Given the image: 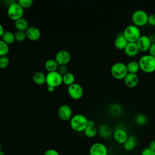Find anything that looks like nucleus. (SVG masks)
Instances as JSON below:
<instances>
[{
    "label": "nucleus",
    "mask_w": 155,
    "mask_h": 155,
    "mask_svg": "<svg viewBox=\"0 0 155 155\" xmlns=\"http://www.w3.org/2000/svg\"><path fill=\"white\" fill-rule=\"evenodd\" d=\"M140 70L146 73L155 71V57L148 54L142 56L138 61Z\"/></svg>",
    "instance_id": "f257e3e1"
},
{
    "label": "nucleus",
    "mask_w": 155,
    "mask_h": 155,
    "mask_svg": "<svg viewBox=\"0 0 155 155\" xmlns=\"http://www.w3.org/2000/svg\"><path fill=\"white\" fill-rule=\"evenodd\" d=\"M70 120L71 128L76 132L84 131L88 125V119L81 114H77L73 116Z\"/></svg>",
    "instance_id": "f03ea898"
},
{
    "label": "nucleus",
    "mask_w": 155,
    "mask_h": 155,
    "mask_svg": "<svg viewBox=\"0 0 155 155\" xmlns=\"http://www.w3.org/2000/svg\"><path fill=\"white\" fill-rule=\"evenodd\" d=\"M128 73L127 65L124 62H115L111 67V74L116 79L124 80Z\"/></svg>",
    "instance_id": "7ed1b4c3"
},
{
    "label": "nucleus",
    "mask_w": 155,
    "mask_h": 155,
    "mask_svg": "<svg viewBox=\"0 0 155 155\" xmlns=\"http://www.w3.org/2000/svg\"><path fill=\"white\" fill-rule=\"evenodd\" d=\"M122 35L128 42H136L141 36V33L139 28L133 24L127 26Z\"/></svg>",
    "instance_id": "20e7f679"
},
{
    "label": "nucleus",
    "mask_w": 155,
    "mask_h": 155,
    "mask_svg": "<svg viewBox=\"0 0 155 155\" xmlns=\"http://www.w3.org/2000/svg\"><path fill=\"white\" fill-rule=\"evenodd\" d=\"M24 8L16 1H13L8 5L7 15L10 19L15 21L22 18Z\"/></svg>",
    "instance_id": "39448f33"
},
{
    "label": "nucleus",
    "mask_w": 155,
    "mask_h": 155,
    "mask_svg": "<svg viewBox=\"0 0 155 155\" xmlns=\"http://www.w3.org/2000/svg\"><path fill=\"white\" fill-rule=\"evenodd\" d=\"M148 13L143 10L138 9L133 12L131 16V20L133 25L137 27H142L148 24Z\"/></svg>",
    "instance_id": "423d86ee"
},
{
    "label": "nucleus",
    "mask_w": 155,
    "mask_h": 155,
    "mask_svg": "<svg viewBox=\"0 0 155 155\" xmlns=\"http://www.w3.org/2000/svg\"><path fill=\"white\" fill-rule=\"evenodd\" d=\"M47 86L57 87L62 83V76L57 71L48 72L46 74V82Z\"/></svg>",
    "instance_id": "0eeeda50"
},
{
    "label": "nucleus",
    "mask_w": 155,
    "mask_h": 155,
    "mask_svg": "<svg viewBox=\"0 0 155 155\" xmlns=\"http://www.w3.org/2000/svg\"><path fill=\"white\" fill-rule=\"evenodd\" d=\"M67 92L69 96L74 100L80 99L84 94V90L82 87L79 84L76 82L68 86Z\"/></svg>",
    "instance_id": "6e6552de"
},
{
    "label": "nucleus",
    "mask_w": 155,
    "mask_h": 155,
    "mask_svg": "<svg viewBox=\"0 0 155 155\" xmlns=\"http://www.w3.org/2000/svg\"><path fill=\"white\" fill-rule=\"evenodd\" d=\"M71 54L66 50H61L58 51L55 55L54 59L59 65H67L71 61Z\"/></svg>",
    "instance_id": "1a4fd4ad"
},
{
    "label": "nucleus",
    "mask_w": 155,
    "mask_h": 155,
    "mask_svg": "<svg viewBox=\"0 0 155 155\" xmlns=\"http://www.w3.org/2000/svg\"><path fill=\"white\" fill-rule=\"evenodd\" d=\"M89 155H108L107 147L101 142H96L90 147Z\"/></svg>",
    "instance_id": "9d476101"
},
{
    "label": "nucleus",
    "mask_w": 155,
    "mask_h": 155,
    "mask_svg": "<svg viewBox=\"0 0 155 155\" xmlns=\"http://www.w3.org/2000/svg\"><path fill=\"white\" fill-rule=\"evenodd\" d=\"M139 51H148L152 42L149 36L147 35H141L136 42Z\"/></svg>",
    "instance_id": "9b49d317"
},
{
    "label": "nucleus",
    "mask_w": 155,
    "mask_h": 155,
    "mask_svg": "<svg viewBox=\"0 0 155 155\" xmlns=\"http://www.w3.org/2000/svg\"><path fill=\"white\" fill-rule=\"evenodd\" d=\"M58 116L63 120H69L72 117V110L70 105L63 104L59 107Z\"/></svg>",
    "instance_id": "f8f14e48"
},
{
    "label": "nucleus",
    "mask_w": 155,
    "mask_h": 155,
    "mask_svg": "<svg viewBox=\"0 0 155 155\" xmlns=\"http://www.w3.org/2000/svg\"><path fill=\"white\" fill-rule=\"evenodd\" d=\"M114 141L119 144H124L128 138V135L126 130L122 128L115 130L113 134Z\"/></svg>",
    "instance_id": "ddd939ff"
},
{
    "label": "nucleus",
    "mask_w": 155,
    "mask_h": 155,
    "mask_svg": "<svg viewBox=\"0 0 155 155\" xmlns=\"http://www.w3.org/2000/svg\"><path fill=\"white\" fill-rule=\"evenodd\" d=\"M27 38L30 41H35L38 40L41 36L40 29L36 26H30L25 31Z\"/></svg>",
    "instance_id": "4468645a"
},
{
    "label": "nucleus",
    "mask_w": 155,
    "mask_h": 155,
    "mask_svg": "<svg viewBox=\"0 0 155 155\" xmlns=\"http://www.w3.org/2000/svg\"><path fill=\"white\" fill-rule=\"evenodd\" d=\"M125 85L129 88H134L139 83V76L137 74L128 73L124 79Z\"/></svg>",
    "instance_id": "2eb2a0df"
},
{
    "label": "nucleus",
    "mask_w": 155,
    "mask_h": 155,
    "mask_svg": "<svg viewBox=\"0 0 155 155\" xmlns=\"http://www.w3.org/2000/svg\"><path fill=\"white\" fill-rule=\"evenodd\" d=\"M124 51L127 56L129 57H134L139 53V50L136 42H128L124 50Z\"/></svg>",
    "instance_id": "dca6fc26"
},
{
    "label": "nucleus",
    "mask_w": 155,
    "mask_h": 155,
    "mask_svg": "<svg viewBox=\"0 0 155 155\" xmlns=\"http://www.w3.org/2000/svg\"><path fill=\"white\" fill-rule=\"evenodd\" d=\"M128 42L122 35H117L114 41V45L116 48L119 50H124L127 45Z\"/></svg>",
    "instance_id": "f3484780"
},
{
    "label": "nucleus",
    "mask_w": 155,
    "mask_h": 155,
    "mask_svg": "<svg viewBox=\"0 0 155 155\" xmlns=\"http://www.w3.org/2000/svg\"><path fill=\"white\" fill-rule=\"evenodd\" d=\"M137 144V141L136 137L134 136H128V138L126 142L123 144V147L125 150L127 151H131L134 150Z\"/></svg>",
    "instance_id": "a211bd4d"
},
{
    "label": "nucleus",
    "mask_w": 155,
    "mask_h": 155,
    "mask_svg": "<svg viewBox=\"0 0 155 155\" xmlns=\"http://www.w3.org/2000/svg\"><path fill=\"white\" fill-rule=\"evenodd\" d=\"M33 81L37 85H43L46 82V74L42 71H36L33 75Z\"/></svg>",
    "instance_id": "6ab92c4d"
},
{
    "label": "nucleus",
    "mask_w": 155,
    "mask_h": 155,
    "mask_svg": "<svg viewBox=\"0 0 155 155\" xmlns=\"http://www.w3.org/2000/svg\"><path fill=\"white\" fill-rule=\"evenodd\" d=\"M15 27L18 31H25L29 27L28 22L27 19L21 18L15 21Z\"/></svg>",
    "instance_id": "aec40b11"
},
{
    "label": "nucleus",
    "mask_w": 155,
    "mask_h": 155,
    "mask_svg": "<svg viewBox=\"0 0 155 155\" xmlns=\"http://www.w3.org/2000/svg\"><path fill=\"white\" fill-rule=\"evenodd\" d=\"M98 130V133L101 137L107 139L110 137L112 135V131L110 127L107 125H102L99 127Z\"/></svg>",
    "instance_id": "412c9836"
},
{
    "label": "nucleus",
    "mask_w": 155,
    "mask_h": 155,
    "mask_svg": "<svg viewBox=\"0 0 155 155\" xmlns=\"http://www.w3.org/2000/svg\"><path fill=\"white\" fill-rule=\"evenodd\" d=\"M58 67L59 65L54 59H48L44 64V67L48 72L57 71Z\"/></svg>",
    "instance_id": "4be33fe9"
},
{
    "label": "nucleus",
    "mask_w": 155,
    "mask_h": 155,
    "mask_svg": "<svg viewBox=\"0 0 155 155\" xmlns=\"http://www.w3.org/2000/svg\"><path fill=\"white\" fill-rule=\"evenodd\" d=\"M108 111L112 116L119 117L122 113V108L119 104H113L110 106Z\"/></svg>",
    "instance_id": "5701e85b"
},
{
    "label": "nucleus",
    "mask_w": 155,
    "mask_h": 155,
    "mask_svg": "<svg viewBox=\"0 0 155 155\" xmlns=\"http://www.w3.org/2000/svg\"><path fill=\"white\" fill-rule=\"evenodd\" d=\"M126 65L128 73L137 74L140 70L139 62L136 61H130L126 64Z\"/></svg>",
    "instance_id": "b1692460"
},
{
    "label": "nucleus",
    "mask_w": 155,
    "mask_h": 155,
    "mask_svg": "<svg viewBox=\"0 0 155 155\" xmlns=\"http://www.w3.org/2000/svg\"><path fill=\"white\" fill-rule=\"evenodd\" d=\"M83 132L86 137L88 138H93L97 135L98 130L95 125H87Z\"/></svg>",
    "instance_id": "393cba45"
},
{
    "label": "nucleus",
    "mask_w": 155,
    "mask_h": 155,
    "mask_svg": "<svg viewBox=\"0 0 155 155\" xmlns=\"http://www.w3.org/2000/svg\"><path fill=\"white\" fill-rule=\"evenodd\" d=\"M1 38L4 42H5L8 45H10L15 41V33L10 31H5Z\"/></svg>",
    "instance_id": "a878e982"
},
{
    "label": "nucleus",
    "mask_w": 155,
    "mask_h": 155,
    "mask_svg": "<svg viewBox=\"0 0 155 155\" xmlns=\"http://www.w3.org/2000/svg\"><path fill=\"white\" fill-rule=\"evenodd\" d=\"M75 76L73 73L68 72L62 76V83L69 86L74 83Z\"/></svg>",
    "instance_id": "bb28decb"
},
{
    "label": "nucleus",
    "mask_w": 155,
    "mask_h": 155,
    "mask_svg": "<svg viewBox=\"0 0 155 155\" xmlns=\"http://www.w3.org/2000/svg\"><path fill=\"white\" fill-rule=\"evenodd\" d=\"M9 51V46L7 44L0 39V56H7Z\"/></svg>",
    "instance_id": "cd10ccee"
},
{
    "label": "nucleus",
    "mask_w": 155,
    "mask_h": 155,
    "mask_svg": "<svg viewBox=\"0 0 155 155\" xmlns=\"http://www.w3.org/2000/svg\"><path fill=\"white\" fill-rule=\"evenodd\" d=\"M134 121L139 125H143L147 123V118L145 115L143 114H139L136 116Z\"/></svg>",
    "instance_id": "c85d7f7f"
},
{
    "label": "nucleus",
    "mask_w": 155,
    "mask_h": 155,
    "mask_svg": "<svg viewBox=\"0 0 155 155\" xmlns=\"http://www.w3.org/2000/svg\"><path fill=\"white\" fill-rule=\"evenodd\" d=\"M15 41L18 42H22L24 41L26 38V33L24 31H18L15 33Z\"/></svg>",
    "instance_id": "c756f323"
},
{
    "label": "nucleus",
    "mask_w": 155,
    "mask_h": 155,
    "mask_svg": "<svg viewBox=\"0 0 155 155\" xmlns=\"http://www.w3.org/2000/svg\"><path fill=\"white\" fill-rule=\"evenodd\" d=\"M10 63V60L8 56H0V68L4 69L8 67Z\"/></svg>",
    "instance_id": "7c9ffc66"
},
{
    "label": "nucleus",
    "mask_w": 155,
    "mask_h": 155,
    "mask_svg": "<svg viewBox=\"0 0 155 155\" xmlns=\"http://www.w3.org/2000/svg\"><path fill=\"white\" fill-rule=\"evenodd\" d=\"M17 2L23 8H29L33 3V0H18Z\"/></svg>",
    "instance_id": "2f4dec72"
},
{
    "label": "nucleus",
    "mask_w": 155,
    "mask_h": 155,
    "mask_svg": "<svg viewBox=\"0 0 155 155\" xmlns=\"http://www.w3.org/2000/svg\"><path fill=\"white\" fill-rule=\"evenodd\" d=\"M57 71L62 76L64 75L65 74H66L68 72L67 65H59Z\"/></svg>",
    "instance_id": "473e14b6"
},
{
    "label": "nucleus",
    "mask_w": 155,
    "mask_h": 155,
    "mask_svg": "<svg viewBox=\"0 0 155 155\" xmlns=\"http://www.w3.org/2000/svg\"><path fill=\"white\" fill-rule=\"evenodd\" d=\"M140 155H155V151L147 147L142 151Z\"/></svg>",
    "instance_id": "72a5a7b5"
},
{
    "label": "nucleus",
    "mask_w": 155,
    "mask_h": 155,
    "mask_svg": "<svg viewBox=\"0 0 155 155\" xmlns=\"http://www.w3.org/2000/svg\"><path fill=\"white\" fill-rule=\"evenodd\" d=\"M148 24L151 26H155V13L148 15Z\"/></svg>",
    "instance_id": "f704fd0d"
},
{
    "label": "nucleus",
    "mask_w": 155,
    "mask_h": 155,
    "mask_svg": "<svg viewBox=\"0 0 155 155\" xmlns=\"http://www.w3.org/2000/svg\"><path fill=\"white\" fill-rule=\"evenodd\" d=\"M44 155H60V154L57 150L51 148L46 150L44 153Z\"/></svg>",
    "instance_id": "c9c22d12"
},
{
    "label": "nucleus",
    "mask_w": 155,
    "mask_h": 155,
    "mask_svg": "<svg viewBox=\"0 0 155 155\" xmlns=\"http://www.w3.org/2000/svg\"><path fill=\"white\" fill-rule=\"evenodd\" d=\"M149 54L155 57V42H153L151 44L149 50H148Z\"/></svg>",
    "instance_id": "e433bc0d"
},
{
    "label": "nucleus",
    "mask_w": 155,
    "mask_h": 155,
    "mask_svg": "<svg viewBox=\"0 0 155 155\" xmlns=\"http://www.w3.org/2000/svg\"><path fill=\"white\" fill-rule=\"evenodd\" d=\"M148 147L150 149H151V150H152L155 151V140H153L150 141L149 142V143H148Z\"/></svg>",
    "instance_id": "4c0bfd02"
},
{
    "label": "nucleus",
    "mask_w": 155,
    "mask_h": 155,
    "mask_svg": "<svg viewBox=\"0 0 155 155\" xmlns=\"http://www.w3.org/2000/svg\"><path fill=\"white\" fill-rule=\"evenodd\" d=\"M5 30H4V27L2 26V25L0 23V38H2L4 33Z\"/></svg>",
    "instance_id": "58836bf2"
},
{
    "label": "nucleus",
    "mask_w": 155,
    "mask_h": 155,
    "mask_svg": "<svg viewBox=\"0 0 155 155\" xmlns=\"http://www.w3.org/2000/svg\"><path fill=\"white\" fill-rule=\"evenodd\" d=\"M54 90H55L54 87H51V86H47V90L49 92H53V91H54Z\"/></svg>",
    "instance_id": "ea45409f"
},
{
    "label": "nucleus",
    "mask_w": 155,
    "mask_h": 155,
    "mask_svg": "<svg viewBox=\"0 0 155 155\" xmlns=\"http://www.w3.org/2000/svg\"><path fill=\"white\" fill-rule=\"evenodd\" d=\"M0 155H4V153L3 151H2L1 150H0Z\"/></svg>",
    "instance_id": "a19ab883"
},
{
    "label": "nucleus",
    "mask_w": 155,
    "mask_h": 155,
    "mask_svg": "<svg viewBox=\"0 0 155 155\" xmlns=\"http://www.w3.org/2000/svg\"><path fill=\"white\" fill-rule=\"evenodd\" d=\"M1 147H2V144H1V141H0V150H1Z\"/></svg>",
    "instance_id": "79ce46f5"
},
{
    "label": "nucleus",
    "mask_w": 155,
    "mask_h": 155,
    "mask_svg": "<svg viewBox=\"0 0 155 155\" xmlns=\"http://www.w3.org/2000/svg\"><path fill=\"white\" fill-rule=\"evenodd\" d=\"M0 2H1V1H0Z\"/></svg>",
    "instance_id": "37998d69"
}]
</instances>
